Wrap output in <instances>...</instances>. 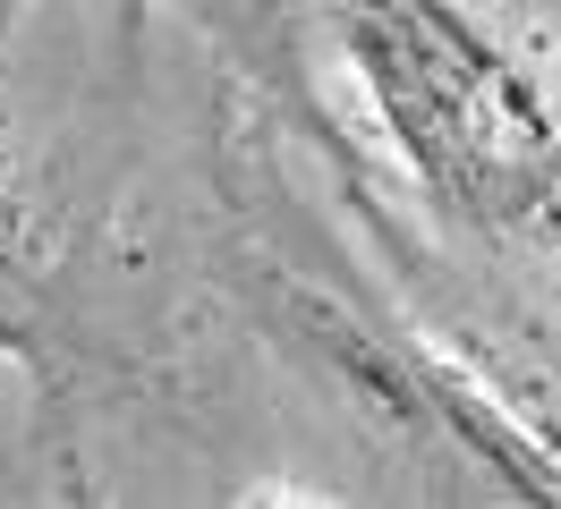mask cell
Here are the masks:
<instances>
[{
  "label": "cell",
  "mask_w": 561,
  "mask_h": 509,
  "mask_svg": "<svg viewBox=\"0 0 561 509\" xmlns=\"http://www.w3.org/2000/svg\"><path fill=\"white\" fill-rule=\"evenodd\" d=\"M425 196L561 280V94L459 0H332Z\"/></svg>",
  "instance_id": "6da1fadb"
},
{
  "label": "cell",
  "mask_w": 561,
  "mask_h": 509,
  "mask_svg": "<svg viewBox=\"0 0 561 509\" xmlns=\"http://www.w3.org/2000/svg\"><path fill=\"white\" fill-rule=\"evenodd\" d=\"M0 9H9V0H0ZM0 34H9V18H0ZM0 170H9V153H0ZM9 221H18V212H9V187H0V289H9Z\"/></svg>",
  "instance_id": "7a4b0ae2"
}]
</instances>
